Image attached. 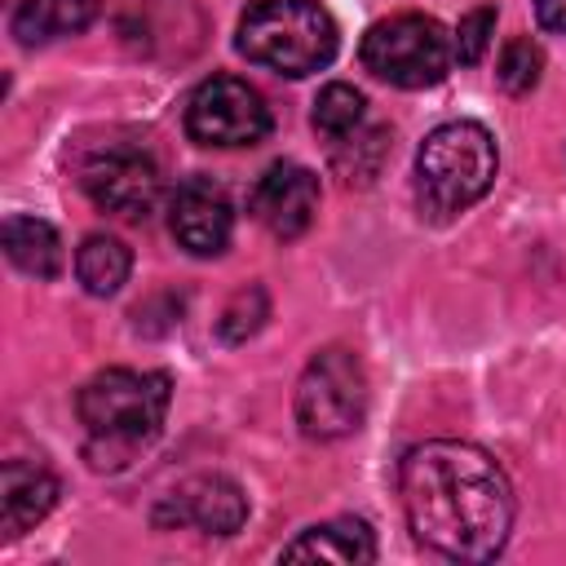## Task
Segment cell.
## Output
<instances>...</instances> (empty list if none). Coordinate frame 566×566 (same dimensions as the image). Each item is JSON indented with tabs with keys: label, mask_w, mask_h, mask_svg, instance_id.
<instances>
[{
	"label": "cell",
	"mask_w": 566,
	"mask_h": 566,
	"mask_svg": "<svg viewBox=\"0 0 566 566\" xmlns=\"http://www.w3.org/2000/svg\"><path fill=\"white\" fill-rule=\"evenodd\" d=\"M398 495L416 539L455 562H491L513 526V486L473 442L433 438L402 455Z\"/></svg>",
	"instance_id": "cell-1"
},
{
	"label": "cell",
	"mask_w": 566,
	"mask_h": 566,
	"mask_svg": "<svg viewBox=\"0 0 566 566\" xmlns=\"http://www.w3.org/2000/svg\"><path fill=\"white\" fill-rule=\"evenodd\" d=\"M172 398V380L164 371H133L106 367L97 371L80 398V424L88 433V464L93 469H124L164 424Z\"/></svg>",
	"instance_id": "cell-2"
},
{
	"label": "cell",
	"mask_w": 566,
	"mask_h": 566,
	"mask_svg": "<svg viewBox=\"0 0 566 566\" xmlns=\"http://www.w3.org/2000/svg\"><path fill=\"white\" fill-rule=\"evenodd\" d=\"M495 137L473 119L438 124L416 155V199L429 217H455L473 208L495 181Z\"/></svg>",
	"instance_id": "cell-3"
},
{
	"label": "cell",
	"mask_w": 566,
	"mask_h": 566,
	"mask_svg": "<svg viewBox=\"0 0 566 566\" xmlns=\"http://www.w3.org/2000/svg\"><path fill=\"white\" fill-rule=\"evenodd\" d=\"M239 53L265 71L301 80L336 57V22L318 0H256L239 18Z\"/></svg>",
	"instance_id": "cell-4"
},
{
	"label": "cell",
	"mask_w": 566,
	"mask_h": 566,
	"mask_svg": "<svg viewBox=\"0 0 566 566\" xmlns=\"http://www.w3.org/2000/svg\"><path fill=\"white\" fill-rule=\"evenodd\" d=\"M358 53H363V66L394 88H429L447 80L455 62V44L447 27L424 13H394L367 27Z\"/></svg>",
	"instance_id": "cell-5"
},
{
	"label": "cell",
	"mask_w": 566,
	"mask_h": 566,
	"mask_svg": "<svg viewBox=\"0 0 566 566\" xmlns=\"http://www.w3.org/2000/svg\"><path fill=\"white\" fill-rule=\"evenodd\" d=\"M367 416V371L354 349H318L296 380V424L314 442L354 433Z\"/></svg>",
	"instance_id": "cell-6"
},
{
	"label": "cell",
	"mask_w": 566,
	"mask_h": 566,
	"mask_svg": "<svg viewBox=\"0 0 566 566\" xmlns=\"http://www.w3.org/2000/svg\"><path fill=\"white\" fill-rule=\"evenodd\" d=\"M80 186L84 195L102 208V212H115L124 221H142L155 212L159 203V164L146 146L137 142H106L97 146L84 164H80Z\"/></svg>",
	"instance_id": "cell-7"
},
{
	"label": "cell",
	"mask_w": 566,
	"mask_h": 566,
	"mask_svg": "<svg viewBox=\"0 0 566 566\" xmlns=\"http://www.w3.org/2000/svg\"><path fill=\"white\" fill-rule=\"evenodd\" d=\"M186 133L199 146H221V150L256 146L270 133V106L248 80L212 75L186 102Z\"/></svg>",
	"instance_id": "cell-8"
},
{
	"label": "cell",
	"mask_w": 566,
	"mask_h": 566,
	"mask_svg": "<svg viewBox=\"0 0 566 566\" xmlns=\"http://www.w3.org/2000/svg\"><path fill=\"white\" fill-rule=\"evenodd\" d=\"M248 517V495L239 491V482L221 478V473H199L186 478L172 495H164V504L155 509V526L177 531H203V535H234Z\"/></svg>",
	"instance_id": "cell-9"
},
{
	"label": "cell",
	"mask_w": 566,
	"mask_h": 566,
	"mask_svg": "<svg viewBox=\"0 0 566 566\" xmlns=\"http://www.w3.org/2000/svg\"><path fill=\"white\" fill-rule=\"evenodd\" d=\"M318 212V177L305 164H270L252 186V217L274 239H296Z\"/></svg>",
	"instance_id": "cell-10"
},
{
	"label": "cell",
	"mask_w": 566,
	"mask_h": 566,
	"mask_svg": "<svg viewBox=\"0 0 566 566\" xmlns=\"http://www.w3.org/2000/svg\"><path fill=\"white\" fill-rule=\"evenodd\" d=\"M168 226H172V239L190 256H217L230 243L234 212H230V199L221 186H212L208 177H190L177 186V195L168 203Z\"/></svg>",
	"instance_id": "cell-11"
},
{
	"label": "cell",
	"mask_w": 566,
	"mask_h": 566,
	"mask_svg": "<svg viewBox=\"0 0 566 566\" xmlns=\"http://www.w3.org/2000/svg\"><path fill=\"white\" fill-rule=\"evenodd\" d=\"M57 500V478L44 460H4L0 469V535L31 531Z\"/></svg>",
	"instance_id": "cell-12"
},
{
	"label": "cell",
	"mask_w": 566,
	"mask_h": 566,
	"mask_svg": "<svg viewBox=\"0 0 566 566\" xmlns=\"http://www.w3.org/2000/svg\"><path fill=\"white\" fill-rule=\"evenodd\" d=\"M283 562H345V566H358V562H376V539L363 522L336 517V522H318V526L301 531L283 548Z\"/></svg>",
	"instance_id": "cell-13"
},
{
	"label": "cell",
	"mask_w": 566,
	"mask_h": 566,
	"mask_svg": "<svg viewBox=\"0 0 566 566\" xmlns=\"http://www.w3.org/2000/svg\"><path fill=\"white\" fill-rule=\"evenodd\" d=\"M102 0H18L13 35L22 44H53L62 35H80L97 18Z\"/></svg>",
	"instance_id": "cell-14"
},
{
	"label": "cell",
	"mask_w": 566,
	"mask_h": 566,
	"mask_svg": "<svg viewBox=\"0 0 566 566\" xmlns=\"http://www.w3.org/2000/svg\"><path fill=\"white\" fill-rule=\"evenodd\" d=\"M4 256L31 279H57L62 270V239L40 217H9L4 221Z\"/></svg>",
	"instance_id": "cell-15"
},
{
	"label": "cell",
	"mask_w": 566,
	"mask_h": 566,
	"mask_svg": "<svg viewBox=\"0 0 566 566\" xmlns=\"http://www.w3.org/2000/svg\"><path fill=\"white\" fill-rule=\"evenodd\" d=\"M128 270H133V256L111 234H88L75 252V279L84 283L88 296H115L124 287Z\"/></svg>",
	"instance_id": "cell-16"
},
{
	"label": "cell",
	"mask_w": 566,
	"mask_h": 566,
	"mask_svg": "<svg viewBox=\"0 0 566 566\" xmlns=\"http://www.w3.org/2000/svg\"><path fill=\"white\" fill-rule=\"evenodd\" d=\"M367 119V97L354 84H327L314 102V128L336 146L345 137H354Z\"/></svg>",
	"instance_id": "cell-17"
},
{
	"label": "cell",
	"mask_w": 566,
	"mask_h": 566,
	"mask_svg": "<svg viewBox=\"0 0 566 566\" xmlns=\"http://www.w3.org/2000/svg\"><path fill=\"white\" fill-rule=\"evenodd\" d=\"M539 71H544V53L531 35H513L495 62V80L504 93H531L539 84Z\"/></svg>",
	"instance_id": "cell-18"
},
{
	"label": "cell",
	"mask_w": 566,
	"mask_h": 566,
	"mask_svg": "<svg viewBox=\"0 0 566 566\" xmlns=\"http://www.w3.org/2000/svg\"><path fill=\"white\" fill-rule=\"evenodd\" d=\"M491 35H495V9H491V4L469 9V13L460 18L455 35H451V44H455V62H464V66L482 62V53H486Z\"/></svg>",
	"instance_id": "cell-19"
},
{
	"label": "cell",
	"mask_w": 566,
	"mask_h": 566,
	"mask_svg": "<svg viewBox=\"0 0 566 566\" xmlns=\"http://www.w3.org/2000/svg\"><path fill=\"white\" fill-rule=\"evenodd\" d=\"M261 318H265V292H261V287H243V292L226 305L217 332H221V340L239 345V340H248V336L261 327Z\"/></svg>",
	"instance_id": "cell-20"
},
{
	"label": "cell",
	"mask_w": 566,
	"mask_h": 566,
	"mask_svg": "<svg viewBox=\"0 0 566 566\" xmlns=\"http://www.w3.org/2000/svg\"><path fill=\"white\" fill-rule=\"evenodd\" d=\"M535 18L544 31L566 35V0H535Z\"/></svg>",
	"instance_id": "cell-21"
}]
</instances>
